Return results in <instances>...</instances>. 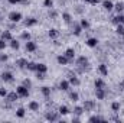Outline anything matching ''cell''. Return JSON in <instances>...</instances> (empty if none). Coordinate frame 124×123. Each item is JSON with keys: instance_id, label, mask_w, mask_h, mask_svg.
Returning <instances> with one entry per match:
<instances>
[{"instance_id": "83f0119b", "label": "cell", "mask_w": 124, "mask_h": 123, "mask_svg": "<svg viewBox=\"0 0 124 123\" xmlns=\"http://www.w3.org/2000/svg\"><path fill=\"white\" fill-rule=\"evenodd\" d=\"M84 112H85V110H84V107H81V106L74 107V114H77V116H81Z\"/></svg>"}, {"instance_id": "d590c367", "label": "cell", "mask_w": 124, "mask_h": 123, "mask_svg": "<svg viewBox=\"0 0 124 123\" xmlns=\"http://www.w3.org/2000/svg\"><path fill=\"white\" fill-rule=\"evenodd\" d=\"M10 46H12V49H16V51H17L20 45H19V42H17V41H15V39H12V41H10Z\"/></svg>"}, {"instance_id": "9c48e42d", "label": "cell", "mask_w": 124, "mask_h": 123, "mask_svg": "<svg viewBox=\"0 0 124 123\" xmlns=\"http://www.w3.org/2000/svg\"><path fill=\"white\" fill-rule=\"evenodd\" d=\"M102 7L107 10V12H111L114 9V3L111 0H102Z\"/></svg>"}, {"instance_id": "d6a6232c", "label": "cell", "mask_w": 124, "mask_h": 123, "mask_svg": "<svg viewBox=\"0 0 124 123\" xmlns=\"http://www.w3.org/2000/svg\"><path fill=\"white\" fill-rule=\"evenodd\" d=\"M79 25L82 26V29H88V28H90V22H88L87 19H81V22H79Z\"/></svg>"}, {"instance_id": "4dcf8cb0", "label": "cell", "mask_w": 124, "mask_h": 123, "mask_svg": "<svg viewBox=\"0 0 124 123\" xmlns=\"http://www.w3.org/2000/svg\"><path fill=\"white\" fill-rule=\"evenodd\" d=\"M105 119L104 117H101V116H91L90 119H88V122H104Z\"/></svg>"}, {"instance_id": "603a6c76", "label": "cell", "mask_w": 124, "mask_h": 123, "mask_svg": "<svg viewBox=\"0 0 124 123\" xmlns=\"http://www.w3.org/2000/svg\"><path fill=\"white\" fill-rule=\"evenodd\" d=\"M28 107H29L31 112H38V110H39V103H38V101H31Z\"/></svg>"}, {"instance_id": "ee69618b", "label": "cell", "mask_w": 124, "mask_h": 123, "mask_svg": "<svg viewBox=\"0 0 124 123\" xmlns=\"http://www.w3.org/2000/svg\"><path fill=\"white\" fill-rule=\"evenodd\" d=\"M9 3H12V4H17V3H23V0H7Z\"/></svg>"}, {"instance_id": "2e32d148", "label": "cell", "mask_w": 124, "mask_h": 123, "mask_svg": "<svg viewBox=\"0 0 124 123\" xmlns=\"http://www.w3.org/2000/svg\"><path fill=\"white\" fill-rule=\"evenodd\" d=\"M69 87H71V84H69V81H68V80H62L61 83H59V88H61L62 91H68V90H69Z\"/></svg>"}, {"instance_id": "7c38bea8", "label": "cell", "mask_w": 124, "mask_h": 123, "mask_svg": "<svg viewBox=\"0 0 124 123\" xmlns=\"http://www.w3.org/2000/svg\"><path fill=\"white\" fill-rule=\"evenodd\" d=\"M58 114H59V112H58V113H52V112H51V113H46L45 117H46V120H49V122H56L58 117H59Z\"/></svg>"}, {"instance_id": "f546056e", "label": "cell", "mask_w": 124, "mask_h": 123, "mask_svg": "<svg viewBox=\"0 0 124 123\" xmlns=\"http://www.w3.org/2000/svg\"><path fill=\"white\" fill-rule=\"evenodd\" d=\"M120 109H121V104H120L118 101H114V103L111 104V110H113V112H116V113H117Z\"/></svg>"}, {"instance_id": "816d5d0a", "label": "cell", "mask_w": 124, "mask_h": 123, "mask_svg": "<svg viewBox=\"0 0 124 123\" xmlns=\"http://www.w3.org/2000/svg\"><path fill=\"white\" fill-rule=\"evenodd\" d=\"M0 20H1V18H0Z\"/></svg>"}, {"instance_id": "8d00e7d4", "label": "cell", "mask_w": 124, "mask_h": 123, "mask_svg": "<svg viewBox=\"0 0 124 123\" xmlns=\"http://www.w3.org/2000/svg\"><path fill=\"white\" fill-rule=\"evenodd\" d=\"M26 68H28L29 71H36V62H28Z\"/></svg>"}, {"instance_id": "cb8c5ba5", "label": "cell", "mask_w": 124, "mask_h": 123, "mask_svg": "<svg viewBox=\"0 0 124 123\" xmlns=\"http://www.w3.org/2000/svg\"><path fill=\"white\" fill-rule=\"evenodd\" d=\"M40 91H42V94H43V97H46V98L51 97V88H49V87H42Z\"/></svg>"}, {"instance_id": "ab89813d", "label": "cell", "mask_w": 124, "mask_h": 123, "mask_svg": "<svg viewBox=\"0 0 124 123\" xmlns=\"http://www.w3.org/2000/svg\"><path fill=\"white\" fill-rule=\"evenodd\" d=\"M6 45H7V44H6V41L0 38V51H4V49H6Z\"/></svg>"}, {"instance_id": "7a4b0ae2", "label": "cell", "mask_w": 124, "mask_h": 123, "mask_svg": "<svg viewBox=\"0 0 124 123\" xmlns=\"http://www.w3.org/2000/svg\"><path fill=\"white\" fill-rule=\"evenodd\" d=\"M16 93L19 94V97H29V88L25 87L23 84L19 86V87H16Z\"/></svg>"}, {"instance_id": "4fadbf2b", "label": "cell", "mask_w": 124, "mask_h": 123, "mask_svg": "<svg viewBox=\"0 0 124 123\" xmlns=\"http://www.w3.org/2000/svg\"><path fill=\"white\" fill-rule=\"evenodd\" d=\"M35 25H38V19H35V18H28V19L25 20V26H26V28H32V26H35Z\"/></svg>"}, {"instance_id": "c3c4849f", "label": "cell", "mask_w": 124, "mask_h": 123, "mask_svg": "<svg viewBox=\"0 0 124 123\" xmlns=\"http://www.w3.org/2000/svg\"><path fill=\"white\" fill-rule=\"evenodd\" d=\"M100 1H101V0H91V1H90V4H94V6H95V4H98Z\"/></svg>"}, {"instance_id": "7bdbcfd3", "label": "cell", "mask_w": 124, "mask_h": 123, "mask_svg": "<svg viewBox=\"0 0 124 123\" xmlns=\"http://www.w3.org/2000/svg\"><path fill=\"white\" fill-rule=\"evenodd\" d=\"M36 77H38V80H43L45 78V72H36Z\"/></svg>"}, {"instance_id": "f35d334b", "label": "cell", "mask_w": 124, "mask_h": 123, "mask_svg": "<svg viewBox=\"0 0 124 123\" xmlns=\"http://www.w3.org/2000/svg\"><path fill=\"white\" fill-rule=\"evenodd\" d=\"M43 6L52 9V6H54V0H45V1H43Z\"/></svg>"}, {"instance_id": "30bf717a", "label": "cell", "mask_w": 124, "mask_h": 123, "mask_svg": "<svg viewBox=\"0 0 124 123\" xmlns=\"http://www.w3.org/2000/svg\"><path fill=\"white\" fill-rule=\"evenodd\" d=\"M63 55L71 61V60H74V58H75V49H74V48H68V49L65 51V54H63Z\"/></svg>"}, {"instance_id": "ac0fdd59", "label": "cell", "mask_w": 124, "mask_h": 123, "mask_svg": "<svg viewBox=\"0 0 124 123\" xmlns=\"http://www.w3.org/2000/svg\"><path fill=\"white\" fill-rule=\"evenodd\" d=\"M94 86H95V88H105V81L102 78H97L94 81Z\"/></svg>"}, {"instance_id": "484cf974", "label": "cell", "mask_w": 124, "mask_h": 123, "mask_svg": "<svg viewBox=\"0 0 124 123\" xmlns=\"http://www.w3.org/2000/svg\"><path fill=\"white\" fill-rule=\"evenodd\" d=\"M58 36H59V31L58 29H51L49 31V38L51 39H56Z\"/></svg>"}, {"instance_id": "ba28073f", "label": "cell", "mask_w": 124, "mask_h": 123, "mask_svg": "<svg viewBox=\"0 0 124 123\" xmlns=\"http://www.w3.org/2000/svg\"><path fill=\"white\" fill-rule=\"evenodd\" d=\"M7 101H10V103H13V101H16L17 98H19V94L16 91H12V93H7V96L4 97Z\"/></svg>"}, {"instance_id": "6da1fadb", "label": "cell", "mask_w": 124, "mask_h": 123, "mask_svg": "<svg viewBox=\"0 0 124 123\" xmlns=\"http://www.w3.org/2000/svg\"><path fill=\"white\" fill-rule=\"evenodd\" d=\"M9 20L13 22V23H17L22 20V13L20 12H10L9 13Z\"/></svg>"}, {"instance_id": "9a60e30c", "label": "cell", "mask_w": 124, "mask_h": 123, "mask_svg": "<svg viewBox=\"0 0 124 123\" xmlns=\"http://www.w3.org/2000/svg\"><path fill=\"white\" fill-rule=\"evenodd\" d=\"M68 81H69V84H71V86H75V87L81 84V81H79V78H78L77 75H71V77L68 78Z\"/></svg>"}, {"instance_id": "7dc6e473", "label": "cell", "mask_w": 124, "mask_h": 123, "mask_svg": "<svg viewBox=\"0 0 124 123\" xmlns=\"http://www.w3.org/2000/svg\"><path fill=\"white\" fill-rule=\"evenodd\" d=\"M0 61H7V55H0Z\"/></svg>"}, {"instance_id": "1f68e13d", "label": "cell", "mask_w": 124, "mask_h": 123, "mask_svg": "<svg viewBox=\"0 0 124 123\" xmlns=\"http://www.w3.org/2000/svg\"><path fill=\"white\" fill-rule=\"evenodd\" d=\"M69 98H71L72 101H78V100H79V96H78V93L71 91V93H69Z\"/></svg>"}, {"instance_id": "52a82bcc", "label": "cell", "mask_w": 124, "mask_h": 123, "mask_svg": "<svg viewBox=\"0 0 124 123\" xmlns=\"http://www.w3.org/2000/svg\"><path fill=\"white\" fill-rule=\"evenodd\" d=\"M75 62H77V65H78V67L84 68V67H87V65H88V58H87V57H78Z\"/></svg>"}, {"instance_id": "3957f363", "label": "cell", "mask_w": 124, "mask_h": 123, "mask_svg": "<svg viewBox=\"0 0 124 123\" xmlns=\"http://www.w3.org/2000/svg\"><path fill=\"white\" fill-rule=\"evenodd\" d=\"M0 78H1V81H4V83H12V81H13V74L9 72V71H4V72H1Z\"/></svg>"}, {"instance_id": "7402d4cb", "label": "cell", "mask_w": 124, "mask_h": 123, "mask_svg": "<svg viewBox=\"0 0 124 123\" xmlns=\"http://www.w3.org/2000/svg\"><path fill=\"white\" fill-rule=\"evenodd\" d=\"M48 71V67L45 64H36V71L35 72H46Z\"/></svg>"}, {"instance_id": "4316f807", "label": "cell", "mask_w": 124, "mask_h": 123, "mask_svg": "<svg viewBox=\"0 0 124 123\" xmlns=\"http://www.w3.org/2000/svg\"><path fill=\"white\" fill-rule=\"evenodd\" d=\"M62 19H63L65 23H71L72 22V16L69 13H62Z\"/></svg>"}, {"instance_id": "836d02e7", "label": "cell", "mask_w": 124, "mask_h": 123, "mask_svg": "<svg viewBox=\"0 0 124 123\" xmlns=\"http://www.w3.org/2000/svg\"><path fill=\"white\" fill-rule=\"evenodd\" d=\"M58 112H59V114H63V116H65V114H68V113H69V109H68L66 106H61Z\"/></svg>"}, {"instance_id": "5b68a950", "label": "cell", "mask_w": 124, "mask_h": 123, "mask_svg": "<svg viewBox=\"0 0 124 123\" xmlns=\"http://www.w3.org/2000/svg\"><path fill=\"white\" fill-rule=\"evenodd\" d=\"M105 96H107L105 88H95V97H97V100H104Z\"/></svg>"}, {"instance_id": "ffe728a7", "label": "cell", "mask_w": 124, "mask_h": 123, "mask_svg": "<svg viewBox=\"0 0 124 123\" xmlns=\"http://www.w3.org/2000/svg\"><path fill=\"white\" fill-rule=\"evenodd\" d=\"M56 61H58V64H59V65H66V64L69 62V60H68V58L62 54V55H58V57H56Z\"/></svg>"}, {"instance_id": "d4e9b609", "label": "cell", "mask_w": 124, "mask_h": 123, "mask_svg": "<svg viewBox=\"0 0 124 123\" xmlns=\"http://www.w3.org/2000/svg\"><path fill=\"white\" fill-rule=\"evenodd\" d=\"M114 9H116L118 13H121V12L124 10V1H118V3H116V4H114Z\"/></svg>"}, {"instance_id": "8992f818", "label": "cell", "mask_w": 124, "mask_h": 123, "mask_svg": "<svg viewBox=\"0 0 124 123\" xmlns=\"http://www.w3.org/2000/svg\"><path fill=\"white\" fill-rule=\"evenodd\" d=\"M25 48H26V51H28V52H35V51L38 49V45H36L35 42H32V41H26Z\"/></svg>"}, {"instance_id": "5bb4252c", "label": "cell", "mask_w": 124, "mask_h": 123, "mask_svg": "<svg viewBox=\"0 0 124 123\" xmlns=\"http://www.w3.org/2000/svg\"><path fill=\"white\" fill-rule=\"evenodd\" d=\"M1 39H4L6 42H10L12 39H13V36H12V32L10 31H4V32H1V36H0Z\"/></svg>"}, {"instance_id": "60d3db41", "label": "cell", "mask_w": 124, "mask_h": 123, "mask_svg": "<svg viewBox=\"0 0 124 123\" xmlns=\"http://www.w3.org/2000/svg\"><path fill=\"white\" fill-rule=\"evenodd\" d=\"M6 96H7V90H6V88H3V87H0V97H3V98H4Z\"/></svg>"}, {"instance_id": "d6986e66", "label": "cell", "mask_w": 124, "mask_h": 123, "mask_svg": "<svg viewBox=\"0 0 124 123\" xmlns=\"http://www.w3.org/2000/svg\"><path fill=\"white\" fill-rule=\"evenodd\" d=\"M85 44H87L90 48H95V46L98 45V39H97V38H88Z\"/></svg>"}, {"instance_id": "f6af8a7d", "label": "cell", "mask_w": 124, "mask_h": 123, "mask_svg": "<svg viewBox=\"0 0 124 123\" xmlns=\"http://www.w3.org/2000/svg\"><path fill=\"white\" fill-rule=\"evenodd\" d=\"M49 16H51V18H54V19H55V18H56V16H58V13H56V12H54V10H52V12H49Z\"/></svg>"}, {"instance_id": "8fae6325", "label": "cell", "mask_w": 124, "mask_h": 123, "mask_svg": "<svg viewBox=\"0 0 124 123\" xmlns=\"http://www.w3.org/2000/svg\"><path fill=\"white\" fill-rule=\"evenodd\" d=\"M98 71H100V74H101L102 77H107V75H108V67H107L105 64L98 65Z\"/></svg>"}, {"instance_id": "44dd1931", "label": "cell", "mask_w": 124, "mask_h": 123, "mask_svg": "<svg viewBox=\"0 0 124 123\" xmlns=\"http://www.w3.org/2000/svg\"><path fill=\"white\" fill-rule=\"evenodd\" d=\"M28 60H25V58H19V60H16V65L19 67V68H26V65H28Z\"/></svg>"}, {"instance_id": "b9f144b4", "label": "cell", "mask_w": 124, "mask_h": 123, "mask_svg": "<svg viewBox=\"0 0 124 123\" xmlns=\"http://www.w3.org/2000/svg\"><path fill=\"white\" fill-rule=\"evenodd\" d=\"M23 86H25V87H28V88H29V87H31V86H32L31 80H29V78H25V80H23Z\"/></svg>"}, {"instance_id": "681fc988", "label": "cell", "mask_w": 124, "mask_h": 123, "mask_svg": "<svg viewBox=\"0 0 124 123\" xmlns=\"http://www.w3.org/2000/svg\"><path fill=\"white\" fill-rule=\"evenodd\" d=\"M120 88L124 90V80H123V81H120Z\"/></svg>"}, {"instance_id": "277c9868", "label": "cell", "mask_w": 124, "mask_h": 123, "mask_svg": "<svg viewBox=\"0 0 124 123\" xmlns=\"http://www.w3.org/2000/svg\"><path fill=\"white\" fill-rule=\"evenodd\" d=\"M82 107H84L85 112H91V110H94V107H95V101H93V100H85L84 104H82Z\"/></svg>"}, {"instance_id": "74e56055", "label": "cell", "mask_w": 124, "mask_h": 123, "mask_svg": "<svg viewBox=\"0 0 124 123\" xmlns=\"http://www.w3.org/2000/svg\"><path fill=\"white\" fill-rule=\"evenodd\" d=\"M20 38H22L23 41H31V33H29V32H23V33L20 35Z\"/></svg>"}, {"instance_id": "f1b7e54d", "label": "cell", "mask_w": 124, "mask_h": 123, "mask_svg": "<svg viewBox=\"0 0 124 123\" xmlns=\"http://www.w3.org/2000/svg\"><path fill=\"white\" fill-rule=\"evenodd\" d=\"M25 112H26V110H25L23 107H19V109L16 110V116H17V117H20V119H23V117H25V114H26Z\"/></svg>"}, {"instance_id": "f907efd6", "label": "cell", "mask_w": 124, "mask_h": 123, "mask_svg": "<svg viewBox=\"0 0 124 123\" xmlns=\"http://www.w3.org/2000/svg\"><path fill=\"white\" fill-rule=\"evenodd\" d=\"M84 1H87V3H90V1H91V0H84Z\"/></svg>"}, {"instance_id": "e575fe53", "label": "cell", "mask_w": 124, "mask_h": 123, "mask_svg": "<svg viewBox=\"0 0 124 123\" xmlns=\"http://www.w3.org/2000/svg\"><path fill=\"white\" fill-rule=\"evenodd\" d=\"M116 32H117L120 36H123V35H124V25L118 23V25H117V29H116Z\"/></svg>"}, {"instance_id": "bcb514c9", "label": "cell", "mask_w": 124, "mask_h": 123, "mask_svg": "<svg viewBox=\"0 0 124 123\" xmlns=\"http://www.w3.org/2000/svg\"><path fill=\"white\" fill-rule=\"evenodd\" d=\"M118 19H120V23L124 25V15H120V13H118Z\"/></svg>"}, {"instance_id": "e0dca14e", "label": "cell", "mask_w": 124, "mask_h": 123, "mask_svg": "<svg viewBox=\"0 0 124 123\" xmlns=\"http://www.w3.org/2000/svg\"><path fill=\"white\" fill-rule=\"evenodd\" d=\"M82 31H84V29H82V26H81L79 23L74 25V28H72V33H74L75 36H79V35L82 33Z\"/></svg>"}]
</instances>
